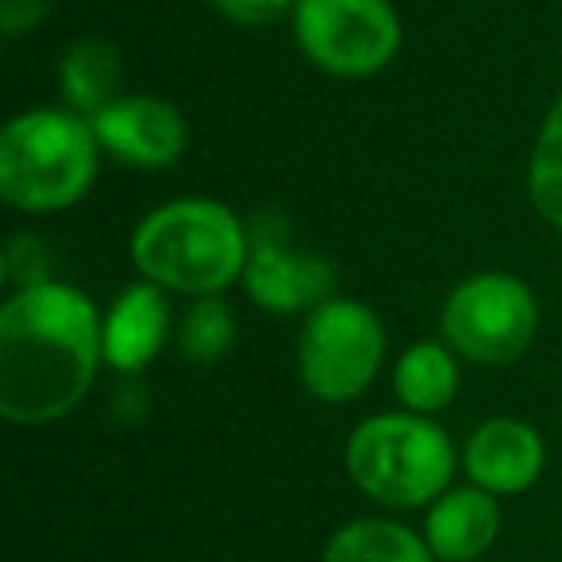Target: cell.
<instances>
[{
    "instance_id": "1",
    "label": "cell",
    "mask_w": 562,
    "mask_h": 562,
    "mask_svg": "<svg viewBox=\"0 0 562 562\" xmlns=\"http://www.w3.org/2000/svg\"><path fill=\"white\" fill-rule=\"evenodd\" d=\"M104 367L97 305L66 281L12 290L0 305V416L47 428L89 397Z\"/></svg>"
},
{
    "instance_id": "2",
    "label": "cell",
    "mask_w": 562,
    "mask_h": 562,
    "mask_svg": "<svg viewBox=\"0 0 562 562\" xmlns=\"http://www.w3.org/2000/svg\"><path fill=\"white\" fill-rule=\"evenodd\" d=\"M250 258V227L224 201L178 196L135 224L132 262L143 281L181 297H220L243 281Z\"/></svg>"
},
{
    "instance_id": "3",
    "label": "cell",
    "mask_w": 562,
    "mask_h": 562,
    "mask_svg": "<svg viewBox=\"0 0 562 562\" xmlns=\"http://www.w3.org/2000/svg\"><path fill=\"white\" fill-rule=\"evenodd\" d=\"M101 143L86 116L50 104L12 116L0 132V201L27 216H55L86 201L101 170Z\"/></svg>"
},
{
    "instance_id": "4",
    "label": "cell",
    "mask_w": 562,
    "mask_h": 562,
    "mask_svg": "<svg viewBox=\"0 0 562 562\" xmlns=\"http://www.w3.org/2000/svg\"><path fill=\"white\" fill-rule=\"evenodd\" d=\"M355 490L382 508H428L459 470L451 436L431 416L374 413L355 424L344 447Z\"/></svg>"
},
{
    "instance_id": "5",
    "label": "cell",
    "mask_w": 562,
    "mask_h": 562,
    "mask_svg": "<svg viewBox=\"0 0 562 562\" xmlns=\"http://www.w3.org/2000/svg\"><path fill=\"white\" fill-rule=\"evenodd\" d=\"M385 367V324L367 301L328 297L301 321L297 378L324 405L359 401Z\"/></svg>"
},
{
    "instance_id": "6",
    "label": "cell",
    "mask_w": 562,
    "mask_h": 562,
    "mask_svg": "<svg viewBox=\"0 0 562 562\" xmlns=\"http://www.w3.org/2000/svg\"><path fill=\"white\" fill-rule=\"evenodd\" d=\"M443 344L477 367H508L539 331V301L524 278L508 270H477L447 293L439 308Z\"/></svg>"
},
{
    "instance_id": "7",
    "label": "cell",
    "mask_w": 562,
    "mask_h": 562,
    "mask_svg": "<svg viewBox=\"0 0 562 562\" xmlns=\"http://www.w3.org/2000/svg\"><path fill=\"white\" fill-rule=\"evenodd\" d=\"M405 27L393 0H297L293 43L331 78H374L397 58Z\"/></svg>"
},
{
    "instance_id": "8",
    "label": "cell",
    "mask_w": 562,
    "mask_h": 562,
    "mask_svg": "<svg viewBox=\"0 0 562 562\" xmlns=\"http://www.w3.org/2000/svg\"><path fill=\"white\" fill-rule=\"evenodd\" d=\"M243 290L270 316H308L316 305L336 297V270L313 250H293L281 235L250 227V258Z\"/></svg>"
},
{
    "instance_id": "9",
    "label": "cell",
    "mask_w": 562,
    "mask_h": 562,
    "mask_svg": "<svg viewBox=\"0 0 562 562\" xmlns=\"http://www.w3.org/2000/svg\"><path fill=\"white\" fill-rule=\"evenodd\" d=\"M89 124L104 155L132 170H170L189 150L186 116L170 101L150 93H124Z\"/></svg>"
},
{
    "instance_id": "10",
    "label": "cell",
    "mask_w": 562,
    "mask_h": 562,
    "mask_svg": "<svg viewBox=\"0 0 562 562\" xmlns=\"http://www.w3.org/2000/svg\"><path fill=\"white\" fill-rule=\"evenodd\" d=\"M547 467V443L528 420L490 416L462 443L467 482L493 497H516L531 490Z\"/></svg>"
},
{
    "instance_id": "11",
    "label": "cell",
    "mask_w": 562,
    "mask_h": 562,
    "mask_svg": "<svg viewBox=\"0 0 562 562\" xmlns=\"http://www.w3.org/2000/svg\"><path fill=\"white\" fill-rule=\"evenodd\" d=\"M104 331V367L116 374L135 378L162 355V347L173 336L170 293L150 285V281H132L116 293L109 313L101 316Z\"/></svg>"
},
{
    "instance_id": "12",
    "label": "cell",
    "mask_w": 562,
    "mask_h": 562,
    "mask_svg": "<svg viewBox=\"0 0 562 562\" xmlns=\"http://www.w3.org/2000/svg\"><path fill=\"white\" fill-rule=\"evenodd\" d=\"M501 497L477 485H451L424 513V539L436 562H477L501 536Z\"/></svg>"
},
{
    "instance_id": "13",
    "label": "cell",
    "mask_w": 562,
    "mask_h": 562,
    "mask_svg": "<svg viewBox=\"0 0 562 562\" xmlns=\"http://www.w3.org/2000/svg\"><path fill=\"white\" fill-rule=\"evenodd\" d=\"M55 78L63 109L93 120L97 112H104L112 101L124 97V55L116 43L86 35V40L66 47Z\"/></svg>"
},
{
    "instance_id": "14",
    "label": "cell",
    "mask_w": 562,
    "mask_h": 562,
    "mask_svg": "<svg viewBox=\"0 0 562 562\" xmlns=\"http://www.w3.org/2000/svg\"><path fill=\"white\" fill-rule=\"evenodd\" d=\"M462 385L459 355L443 339H420L405 347L401 359L393 362V390L405 413L436 416L454 405Z\"/></svg>"
},
{
    "instance_id": "15",
    "label": "cell",
    "mask_w": 562,
    "mask_h": 562,
    "mask_svg": "<svg viewBox=\"0 0 562 562\" xmlns=\"http://www.w3.org/2000/svg\"><path fill=\"white\" fill-rule=\"evenodd\" d=\"M321 562H436L424 531L390 516H355L324 543Z\"/></svg>"
},
{
    "instance_id": "16",
    "label": "cell",
    "mask_w": 562,
    "mask_h": 562,
    "mask_svg": "<svg viewBox=\"0 0 562 562\" xmlns=\"http://www.w3.org/2000/svg\"><path fill=\"white\" fill-rule=\"evenodd\" d=\"M528 196L543 224L562 232V93L547 109L528 158Z\"/></svg>"
},
{
    "instance_id": "17",
    "label": "cell",
    "mask_w": 562,
    "mask_h": 562,
    "mask_svg": "<svg viewBox=\"0 0 562 562\" xmlns=\"http://www.w3.org/2000/svg\"><path fill=\"white\" fill-rule=\"evenodd\" d=\"M178 351L196 367L220 362L235 344V313L224 297H193L173 328Z\"/></svg>"
},
{
    "instance_id": "18",
    "label": "cell",
    "mask_w": 562,
    "mask_h": 562,
    "mask_svg": "<svg viewBox=\"0 0 562 562\" xmlns=\"http://www.w3.org/2000/svg\"><path fill=\"white\" fill-rule=\"evenodd\" d=\"M4 278H9L16 290L50 281V258L35 235H12L9 239V247H4Z\"/></svg>"
},
{
    "instance_id": "19",
    "label": "cell",
    "mask_w": 562,
    "mask_h": 562,
    "mask_svg": "<svg viewBox=\"0 0 562 562\" xmlns=\"http://www.w3.org/2000/svg\"><path fill=\"white\" fill-rule=\"evenodd\" d=\"M209 4L239 27H270L297 9V0H209Z\"/></svg>"
},
{
    "instance_id": "20",
    "label": "cell",
    "mask_w": 562,
    "mask_h": 562,
    "mask_svg": "<svg viewBox=\"0 0 562 562\" xmlns=\"http://www.w3.org/2000/svg\"><path fill=\"white\" fill-rule=\"evenodd\" d=\"M50 16V0H0V27L9 40L35 32Z\"/></svg>"
}]
</instances>
